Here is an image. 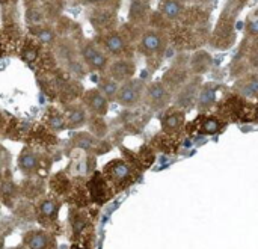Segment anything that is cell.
Instances as JSON below:
<instances>
[{
  "label": "cell",
  "instance_id": "cell-32",
  "mask_svg": "<svg viewBox=\"0 0 258 249\" xmlns=\"http://www.w3.org/2000/svg\"><path fill=\"white\" fill-rule=\"evenodd\" d=\"M6 127H8V118H6V116H5V113L0 110V136H3V135H5Z\"/></svg>",
  "mask_w": 258,
  "mask_h": 249
},
{
  "label": "cell",
  "instance_id": "cell-6",
  "mask_svg": "<svg viewBox=\"0 0 258 249\" xmlns=\"http://www.w3.org/2000/svg\"><path fill=\"white\" fill-rule=\"evenodd\" d=\"M101 175L109 183V186L118 192L128 188L136 180V171L132 163L124 159H113L103 166Z\"/></svg>",
  "mask_w": 258,
  "mask_h": 249
},
{
  "label": "cell",
  "instance_id": "cell-21",
  "mask_svg": "<svg viewBox=\"0 0 258 249\" xmlns=\"http://www.w3.org/2000/svg\"><path fill=\"white\" fill-rule=\"evenodd\" d=\"M41 124L54 135H59V133L68 130L65 113H63L62 107H57L54 104L47 106V109H45V112L42 115V122Z\"/></svg>",
  "mask_w": 258,
  "mask_h": 249
},
{
  "label": "cell",
  "instance_id": "cell-11",
  "mask_svg": "<svg viewBox=\"0 0 258 249\" xmlns=\"http://www.w3.org/2000/svg\"><path fill=\"white\" fill-rule=\"evenodd\" d=\"M88 21L95 30V35H101L119 27L118 9L113 8H89Z\"/></svg>",
  "mask_w": 258,
  "mask_h": 249
},
{
  "label": "cell",
  "instance_id": "cell-5",
  "mask_svg": "<svg viewBox=\"0 0 258 249\" xmlns=\"http://www.w3.org/2000/svg\"><path fill=\"white\" fill-rule=\"evenodd\" d=\"M79 57L86 68L88 73L104 74L109 68L110 57L104 53V50L94 41V38H85L77 44Z\"/></svg>",
  "mask_w": 258,
  "mask_h": 249
},
{
  "label": "cell",
  "instance_id": "cell-20",
  "mask_svg": "<svg viewBox=\"0 0 258 249\" xmlns=\"http://www.w3.org/2000/svg\"><path fill=\"white\" fill-rule=\"evenodd\" d=\"M162 130L166 135H177L186 124V112L178 107H168L160 118Z\"/></svg>",
  "mask_w": 258,
  "mask_h": 249
},
{
  "label": "cell",
  "instance_id": "cell-2",
  "mask_svg": "<svg viewBox=\"0 0 258 249\" xmlns=\"http://www.w3.org/2000/svg\"><path fill=\"white\" fill-rule=\"evenodd\" d=\"M63 200L54 194H45L33 203L32 213L39 228L48 230L56 236L60 233V210Z\"/></svg>",
  "mask_w": 258,
  "mask_h": 249
},
{
  "label": "cell",
  "instance_id": "cell-8",
  "mask_svg": "<svg viewBox=\"0 0 258 249\" xmlns=\"http://www.w3.org/2000/svg\"><path fill=\"white\" fill-rule=\"evenodd\" d=\"M234 42H236V17L225 9V12L221 15L212 33L210 44L216 50H228L233 47Z\"/></svg>",
  "mask_w": 258,
  "mask_h": 249
},
{
  "label": "cell",
  "instance_id": "cell-7",
  "mask_svg": "<svg viewBox=\"0 0 258 249\" xmlns=\"http://www.w3.org/2000/svg\"><path fill=\"white\" fill-rule=\"evenodd\" d=\"M107 150H110V145L91 132H74L65 144V151H80L92 156L107 153Z\"/></svg>",
  "mask_w": 258,
  "mask_h": 249
},
{
  "label": "cell",
  "instance_id": "cell-30",
  "mask_svg": "<svg viewBox=\"0 0 258 249\" xmlns=\"http://www.w3.org/2000/svg\"><path fill=\"white\" fill-rule=\"evenodd\" d=\"M246 35L252 39L258 41V18L251 20L248 24H246Z\"/></svg>",
  "mask_w": 258,
  "mask_h": 249
},
{
  "label": "cell",
  "instance_id": "cell-35",
  "mask_svg": "<svg viewBox=\"0 0 258 249\" xmlns=\"http://www.w3.org/2000/svg\"><path fill=\"white\" fill-rule=\"evenodd\" d=\"M0 249H3V236H0Z\"/></svg>",
  "mask_w": 258,
  "mask_h": 249
},
{
  "label": "cell",
  "instance_id": "cell-26",
  "mask_svg": "<svg viewBox=\"0 0 258 249\" xmlns=\"http://www.w3.org/2000/svg\"><path fill=\"white\" fill-rule=\"evenodd\" d=\"M157 12L169 21H177L186 12V5L183 0H159Z\"/></svg>",
  "mask_w": 258,
  "mask_h": 249
},
{
  "label": "cell",
  "instance_id": "cell-27",
  "mask_svg": "<svg viewBox=\"0 0 258 249\" xmlns=\"http://www.w3.org/2000/svg\"><path fill=\"white\" fill-rule=\"evenodd\" d=\"M198 121V127H197V132L200 133V135H207V136H210V135H218L219 132H222L224 130V127H225V121L224 119H221L219 116H216V115H206V113H203L201 116H200V119H197Z\"/></svg>",
  "mask_w": 258,
  "mask_h": 249
},
{
  "label": "cell",
  "instance_id": "cell-13",
  "mask_svg": "<svg viewBox=\"0 0 258 249\" xmlns=\"http://www.w3.org/2000/svg\"><path fill=\"white\" fill-rule=\"evenodd\" d=\"M203 79L200 76H192L189 82L174 95V106L181 110H189L197 106V98L200 94V89L203 86Z\"/></svg>",
  "mask_w": 258,
  "mask_h": 249
},
{
  "label": "cell",
  "instance_id": "cell-25",
  "mask_svg": "<svg viewBox=\"0 0 258 249\" xmlns=\"http://www.w3.org/2000/svg\"><path fill=\"white\" fill-rule=\"evenodd\" d=\"M216 94H218V85L213 82H204L197 98V109L201 113L210 110L216 103Z\"/></svg>",
  "mask_w": 258,
  "mask_h": 249
},
{
  "label": "cell",
  "instance_id": "cell-4",
  "mask_svg": "<svg viewBox=\"0 0 258 249\" xmlns=\"http://www.w3.org/2000/svg\"><path fill=\"white\" fill-rule=\"evenodd\" d=\"M169 47V36L157 27H147L136 41V53L148 59H160Z\"/></svg>",
  "mask_w": 258,
  "mask_h": 249
},
{
  "label": "cell",
  "instance_id": "cell-22",
  "mask_svg": "<svg viewBox=\"0 0 258 249\" xmlns=\"http://www.w3.org/2000/svg\"><path fill=\"white\" fill-rule=\"evenodd\" d=\"M213 67V56L204 50H195L190 56H189V70L192 76H204L207 74Z\"/></svg>",
  "mask_w": 258,
  "mask_h": 249
},
{
  "label": "cell",
  "instance_id": "cell-17",
  "mask_svg": "<svg viewBox=\"0 0 258 249\" xmlns=\"http://www.w3.org/2000/svg\"><path fill=\"white\" fill-rule=\"evenodd\" d=\"M136 73H138L136 60L132 57H124V59H112L104 74H107L110 79H113L115 82L121 85L135 79Z\"/></svg>",
  "mask_w": 258,
  "mask_h": 249
},
{
  "label": "cell",
  "instance_id": "cell-12",
  "mask_svg": "<svg viewBox=\"0 0 258 249\" xmlns=\"http://www.w3.org/2000/svg\"><path fill=\"white\" fill-rule=\"evenodd\" d=\"M21 245L24 249H59L57 236L44 228H32L23 233Z\"/></svg>",
  "mask_w": 258,
  "mask_h": 249
},
{
  "label": "cell",
  "instance_id": "cell-9",
  "mask_svg": "<svg viewBox=\"0 0 258 249\" xmlns=\"http://www.w3.org/2000/svg\"><path fill=\"white\" fill-rule=\"evenodd\" d=\"M145 88H147V82L139 77H135L125 83H121L115 103H118L119 106L125 109L138 107L141 103H144Z\"/></svg>",
  "mask_w": 258,
  "mask_h": 249
},
{
  "label": "cell",
  "instance_id": "cell-10",
  "mask_svg": "<svg viewBox=\"0 0 258 249\" xmlns=\"http://www.w3.org/2000/svg\"><path fill=\"white\" fill-rule=\"evenodd\" d=\"M172 98H174L172 91L162 82V79L147 83L144 103L151 110H166L171 106Z\"/></svg>",
  "mask_w": 258,
  "mask_h": 249
},
{
  "label": "cell",
  "instance_id": "cell-1",
  "mask_svg": "<svg viewBox=\"0 0 258 249\" xmlns=\"http://www.w3.org/2000/svg\"><path fill=\"white\" fill-rule=\"evenodd\" d=\"M53 165V157L50 151H42L30 145H24L17 157L18 171L24 178H48L50 168Z\"/></svg>",
  "mask_w": 258,
  "mask_h": 249
},
{
  "label": "cell",
  "instance_id": "cell-29",
  "mask_svg": "<svg viewBox=\"0 0 258 249\" xmlns=\"http://www.w3.org/2000/svg\"><path fill=\"white\" fill-rule=\"evenodd\" d=\"M88 8H113L118 9L121 0H80Z\"/></svg>",
  "mask_w": 258,
  "mask_h": 249
},
{
  "label": "cell",
  "instance_id": "cell-24",
  "mask_svg": "<svg viewBox=\"0 0 258 249\" xmlns=\"http://www.w3.org/2000/svg\"><path fill=\"white\" fill-rule=\"evenodd\" d=\"M234 91L249 100H258V74H245L234 83Z\"/></svg>",
  "mask_w": 258,
  "mask_h": 249
},
{
  "label": "cell",
  "instance_id": "cell-28",
  "mask_svg": "<svg viewBox=\"0 0 258 249\" xmlns=\"http://www.w3.org/2000/svg\"><path fill=\"white\" fill-rule=\"evenodd\" d=\"M95 88L109 100V103L116 101V95H118V91H119V83L115 82L113 79H110L107 74H100V79H98Z\"/></svg>",
  "mask_w": 258,
  "mask_h": 249
},
{
  "label": "cell",
  "instance_id": "cell-33",
  "mask_svg": "<svg viewBox=\"0 0 258 249\" xmlns=\"http://www.w3.org/2000/svg\"><path fill=\"white\" fill-rule=\"evenodd\" d=\"M70 249H91L88 245H83V243H73Z\"/></svg>",
  "mask_w": 258,
  "mask_h": 249
},
{
  "label": "cell",
  "instance_id": "cell-34",
  "mask_svg": "<svg viewBox=\"0 0 258 249\" xmlns=\"http://www.w3.org/2000/svg\"><path fill=\"white\" fill-rule=\"evenodd\" d=\"M11 249H24V248H23V245L20 243V245H15V246H12Z\"/></svg>",
  "mask_w": 258,
  "mask_h": 249
},
{
  "label": "cell",
  "instance_id": "cell-15",
  "mask_svg": "<svg viewBox=\"0 0 258 249\" xmlns=\"http://www.w3.org/2000/svg\"><path fill=\"white\" fill-rule=\"evenodd\" d=\"M192 77L190 70H189V59H186L184 62H175L172 64V67L163 74L162 82L172 91V94L175 95Z\"/></svg>",
  "mask_w": 258,
  "mask_h": 249
},
{
  "label": "cell",
  "instance_id": "cell-23",
  "mask_svg": "<svg viewBox=\"0 0 258 249\" xmlns=\"http://www.w3.org/2000/svg\"><path fill=\"white\" fill-rule=\"evenodd\" d=\"M151 17V0H132L128 6V23L138 27Z\"/></svg>",
  "mask_w": 258,
  "mask_h": 249
},
{
  "label": "cell",
  "instance_id": "cell-31",
  "mask_svg": "<svg viewBox=\"0 0 258 249\" xmlns=\"http://www.w3.org/2000/svg\"><path fill=\"white\" fill-rule=\"evenodd\" d=\"M249 62H251L255 68H258V41L257 44L251 48V51H249Z\"/></svg>",
  "mask_w": 258,
  "mask_h": 249
},
{
  "label": "cell",
  "instance_id": "cell-18",
  "mask_svg": "<svg viewBox=\"0 0 258 249\" xmlns=\"http://www.w3.org/2000/svg\"><path fill=\"white\" fill-rule=\"evenodd\" d=\"M63 113H65V119H67V127L71 132H79L80 129L86 127L89 122V113L85 109V106L79 101H73L68 103L65 106H60Z\"/></svg>",
  "mask_w": 258,
  "mask_h": 249
},
{
  "label": "cell",
  "instance_id": "cell-16",
  "mask_svg": "<svg viewBox=\"0 0 258 249\" xmlns=\"http://www.w3.org/2000/svg\"><path fill=\"white\" fill-rule=\"evenodd\" d=\"M80 103L85 106L89 116H100V118H104L107 115L110 106L109 100L97 88L85 89V92L80 97Z\"/></svg>",
  "mask_w": 258,
  "mask_h": 249
},
{
  "label": "cell",
  "instance_id": "cell-19",
  "mask_svg": "<svg viewBox=\"0 0 258 249\" xmlns=\"http://www.w3.org/2000/svg\"><path fill=\"white\" fill-rule=\"evenodd\" d=\"M27 33L30 36H33L38 42H41L44 47L47 48H53L57 44V30L47 21H41V23H35V24H29L27 26Z\"/></svg>",
  "mask_w": 258,
  "mask_h": 249
},
{
  "label": "cell",
  "instance_id": "cell-14",
  "mask_svg": "<svg viewBox=\"0 0 258 249\" xmlns=\"http://www.w3.org/2000/svg\"><path fill=\"white\" fill-rule=\"evenodd\" d=\"M68 222H70V231H71L70 237H73V243L86 245L85 237L88 236V231L91 228V221L88 218V213L83 209L70 207Z\"/></svg>",
  "mask_w": 258,
  "mask_h": 249
},
{
  "label": "cell",
  "instance_id": "cell-3",
  "mask_svg": "<svg viewBox=\"0 0 258 249\" xmlns=\"http://www.w3.org/2000/svg\"><path fill=\"white\" fill-rule=\"evenodd\" d=\"M94 41L104 50V53L110 59H124V57L135 59L136 44L133 42L128 32L124 30L122 27H118L115 30L101 35H95Z\"/></svg>",
  "mask_w": 258,
  "mask_h": 249
}]
</instances>
